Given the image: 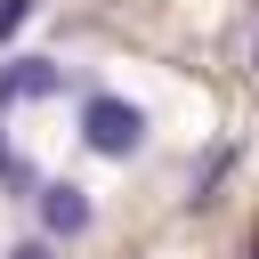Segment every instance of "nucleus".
Segmentation results:
<instances>
[{"label":"nucleus","mask_w":259,"mask_h":259,"mask_svg":"<svg viewBox=\"0 0 259 259\" xmlns=\"http://www.w3.org/2000/svg\"><path fill=\"white\" fill-rule=\"evenodd\" d=\"M81 138H89V154H105V162H130L138 146H146V113L130 105V97H81Z\"/></svg>","instance_id":"obj_1"},{"label":"nucleus","mask_w":259,"mask_h":259,"mask_svg":"<svg viewBox=\"0 0 259 259\" xmlns=\"http://www.w3.org/2000/svg\"><path fill=\"white\" fill-rule=\"evenodd\" d=\"M57 89H65V65H57V57H8V65H0V105L57 97Z\"/></svg>","instance_id":"obj_2"},{"label":"nucleus","mask_w":259,"mask_h":259,"mask_svg":"<svg viewBox=\"0 0 259 259\" xmlns=\"http://www.w3.org/2000/svg\"><path fill=\"white\" fill-rule=\"evenodd\" d=\"M89 219H97V210H89V194H81L73 178L40 186V227H49V235H89Z\"/></svg>","instance_id":"obj_3"},{"label":"nucleus","mask_w":259,"mask_h":259,"mask_svg":"<svg viewBox=\"0 0 259 259\" xmlns=\"http://www.w3.org/2000/svg\"><path fill=\"white\" fill-rule=\"evenodd\" d=\"M32 8H40V0H0V40H16V32L32 24Z\"/></svg>","instance_id":"obj_4"},{"label":"nucleus","mask_w":259,"mask_h":259,"mask_svg":"<svg viewBox=\"0 0 259 259\" xmlns=\"http://www.w3.org/2000/svg\"><path fill=\"white\" fill-rule=\"evenodd\" d=\"M8 170H16V146H8V130H0V186H8Z\"/></svg>","instance_id":"obj_5"},{"label":"nucleus","mask_w":259,"mask_h":259,"mask_svg":"<svg viewBox=\"0 0 259 259\" xmlns=\"http://www.w3.org/2000/svg\"><path fill=\"white\" fill-rule=\"evenodd\" d=\"M8 259H57V251H49V243H16Z\"/></svg>","instance_id":"obj_6"},{"label":"nucleus","mask_w":259,"mask_h":259,"mask_svg":"<svg viewBox=\"0 0 259 259\" xmlns=\"http://www.w3.org/2000/svg\"><path fill=\"white\" fill-rule=\"evenodd\" d=\"M251 65H259V24H251Z\"/></svg>","instance_id":"obj_7"}]
</instances>
